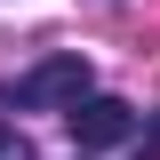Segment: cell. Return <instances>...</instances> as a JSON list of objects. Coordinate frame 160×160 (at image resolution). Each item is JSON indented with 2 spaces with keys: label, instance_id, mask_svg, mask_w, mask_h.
Returning a JSON list of instances; mask_svg holds the SVG:
<instances>
[{
  "label": "cell",
  "instance_id": "1",
  "mask_svg": "<svg viewBox=\"0 0 160 160\" xmlns=\"http://www.w3.org/2000/svg\"><path fill=\"white\" fill-rule=\"evenodd\" d=\"M88 88H96L88 56H40L32 72H16L8 88H0V104H8V112H72Z\"/></svg>",
  "mask_w": 160,
  "mask_h": 160
},
{
  "label": "cell",
  "instance_id": "3",
  "mask_svg": "<svg viewBox=\"0 0 160 160\" xmlns=\"http://www.w3.org/2000/svg\"><path fill=\"white\" fill-rule=\"evenodd\" d=\"M0 160H40L32 136H24V128H8V120H0Z\"/></svg>",
  "mask_w": 160,
  "mask_h": 160
},
{
  "label": "cell",
  "instance_id": "2",
  "mask_svg": "<svg viewBox=\"0 0 160 160\" xmlns=\"http://www.w3.org/2000/svg\"><path fill=\"white\" fill-rule=\"evenodd\" d=\"M64 120H72V144H80V152H112V144H136V128H144L128 96H96V88H88V96H80Z\"/></svg>",
  "mask_w": 160,
  "mask_h": 160
}]
</instances>
